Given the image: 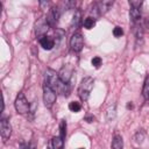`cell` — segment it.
<instances>
[{
	"mask_svg": "<svg viewBox=\"0 0 149 149\" xmlns=\"http://www.w3.org/2000/svg\"><path fill=\"white\" fill-rule=\"evenodd\" d=\"M113 6V1H107V0H104V1H98L93 5L92 9H94L95 12H98V15H101V14H105L106 12H108V9Z\"/></svg>",
	"mask_w": 149,
	"mask_h": 149,
	"instance_id": "cell-7",
	"label": "cell"
},
{
	"mask_svg": "<svg viewBox=\"0 0 149 149\" xmlns=\"http://www.w3.org/2000/svg\"><path fill=\"white\" fill-rule=\"evenodd\" d=\"M70 47L76 52H78V51H80L83 49V47H84V40H83V36L79 33H76V34H73L71 36Z\"/></svg>",
	"mask_w": 149,
	"mask_h": 149,
	"instance_id": "cell-6",
	"label": "cell"
},
{
	"mask_svg": "<svg viewBox=\"0 0 149 149\" xmlns=\"http://www.w3.org/2000/svg\"><path fill=\"white\" fill-rule=\"evenodd\" d=\"M48 28H49V24L45 22H40L38 24H36V29H35V33H36V36H45L47 31H48Z\"/></svg>",
	"mask_w": 149,
	"mask_h": 149,
	"instance_id": "cell-11",
	"label": "cell"
},
{
	"mask_svg": "<svg viewBox=\"0 0 149 149\" xmlns=\"http://www.w3.org/2000/svg\"><path fill=\"white\" fill-rule=\"evenodd\" d=\"M20 149H30V147H29V144H28V143H21Z\"/></svg>",
	"mask_w": 149,
	"mask_h": 149,
	"instance_id": "cell-24",
	"label": "cell"
},
{
	"mask_svg": "<svg viewBox=\"0 0 149 149\" xmlns=\"http://www.w3.org/2000/svg\"><path fill=\"white\" fill-rule=\"evenodd\" d=\"M15 108H16L17 113H20V114H26L30 111V106L22 92H20L15 99Z\"/></svg>",
	"mask_w": 149,
	"mask_h": 149,
	"instance_id": "cell-3",
	"label": "cell"
},
{
	"mask_svg": "<svg viewBox=\"0 0 149 149\" xmlns=\"http://www.w3.org/2000/svg\"><path fill=\"white\" fill-rule=\"evenodd\" d=\"M44 85L51 87L55 92L56 91H62L64 84L61 81L59 76L56 71L51 70V69H47L45 70V76H44Z\"/></svg>",
	"mask_w": 149,
	"mask_h": 149,
	"instance_id": "cell-1",
	"label": "cell"
},
{
	"mask_svg": "<svg viewBox=\"0 0 149 149\" xmlns=\"http://www.w3.org/2000/svg\"><path fill=\"white\" fill-rule=\"evenodd\" d=\"M93 120H94L93 116H87V118H86V121H87V122H92Z\"/></svg>",
	"mask_w": 149,
	"mask_h": 149,
	"instance_id": "cell-25",
	"label": "cell"
},
{
	"mask_svg": "<svg viewBox=\"0 0 149 149\" xmlns=\"http://www.w3.org/2000/svg\"><path fill=\"white\" fill-rule=\"evenodd\" d=\"M40 44L43 49L45 50H51L54 47H55V40L52 37H49V36H43V37H40Z\"/></svg>",
	"mask_w": 149,
	"mask_h": 149,
	"instance_id": "cell-10",
	"label": "cell"
},
{
	"mask_svg": "<svg viewBox=\"0 0 149 149\" xmlns=\"http://www.w3.org/2000/svg\"><path fill=\"white\" fill-rule=\"evenodd\" d=\"M93 84H94V80L92 77H85L81 79L79 87H78V95L83 101L88 99L90 93L93 88Z\"/></svg>",
	"mask_w": 149,
	"mask_h": 149,
	"instance_id": "cell-2",
	"label": "cell"
},
{
	"mask_svg": "<svg viewBox=\"0 0 149 149\" xmlns=\"http://www.w3.org/2000/svg\"><path fill=\"white\" fill-rule=\"evenodd\" d=\"M0 133H1V136L5 141L7 139H9V136L12 134V127H10L8 120L5 119V118H2L1 121H0Z\"/></svg>",
	"mask_w": 149,
	"mask_h": 149,
	"instance_id": "cell-8",
	"label": "cell"
},
{
	"mask_svg": "<svg viewBox=\"0 0 149 149\" xmlns=\"http://www.w3.org/2000/svg\"><path fill=\"white\" fill-rule=\"evenodd\" d=\"M113 35H114L115 37H121V36L123 35L122 28H121V27H115V28L113 29Z\"/></svg>",
	"mask_w": 149,
	"mask_h": 149,
	"instance_id": "cell-21",
	"label": "cell"
},
{
	"mask_svg": "<svg viewBox=\"0 0 149 149\" xmlns=\"http://www.w3.org/2000/svg\"><path fill=\"white\" fill-rule=\"evenodd\" d=\"M47 149H54V147H52V144L50 143V144H49V146L47 147Z\"/></svg>",
	"mask_w": 149,
	"mask_h": 149,
	"instance_id": "cell-26",
	"label": "cell"
},
{
	"mask_svg": "<svg viewBox=\"0 0 149 149\" xmlns=\"http://www.w3.org/2000/svg\"><path fill=\"white\" fill-rule=\"evenodd\" d=\"M143 137H144V134H143V133H140V132L135 135V140H136L137 143H141V142L143 141Z\"/></svg>",
	"mask_w": 149,
	"mask_h": 149,
	"instance_id": "cell-23",
	"label": "cell"
},
{
	"mask_svg": "<svg viewBox=\"0 0 149 149\" xmlns=\"http://www.w3.org/2000/svg\"><path fill=\"white\" fill-rule=\"evenodd\" d=\"M123 148V141L122 137L119 134H115L113 140H112V144H111V149H122Z\"/></svg>",
	"mask_w": 149,
	"mask_h": 149,
	"instance_id": "cell-12",
	"label": "cell"
},
{
	"mask_svg": "<svg viewBox=\"0 0 149 149\" xmlns=\"http://www.w3.org/2000/svg\"><path fill=\"white\" fill-rule=\"evenodd\" d=\"M54 149H63V139L61 136H54L51 140Z\"/></svg>",
	"mask_w": 149,
	"mask_h": 149,
	"instance_id": "cell-14",
	"label": "cell"
},
{
	"mask_svg": "<svg viewBox=\"0 0 149 149\" xmlns=\"http://www.w3.org/2000/svg\"><path fill=\"white\" fill-rule=\"evenodd\" d=\"M43 101H44L45 107L48 108H51L56 101V92L47 85L43 86Z\"/></svg>",
	"mask_w": 149,
	"mask_h": 149,
	"instance_id": "cell-4",
	"label": "cell"
},
{
	"mask_svg": "<svg viewBox=\"0 0 149 149\" xmlns=\"http://www.w3.org/2000/svg\"><path fill=\"white\" fill-rule=\"evenodd\" d=\"M142 95L146 100L149 99V74L144 79V84H143V88H142Z\"/></svg>",
	"mask_w": 149,
	"mask_h": 149,
	"instance_id": "cell-15",
	"label": "cell"
},
{
	"mask_svg": "<svg viewBox=\"0 0 149 149\" xmlns=\"http://www.w3.org/2000/svg\"><path fill=\"white\" fill-rule=\"evenodd\" d=\"M81 14H80V12L79 10H77L76 12V14L73 15V17H72V22H71V27H74V28H77L78 26H79V23H80V21H81Z\"/></svg>",
	"mask_w": 149,
	"mask_h": 149,
	"instance_id": "cell-16",
	"label": "cell"
},
{
	"mask_svg": "<svg viewBox=\"0 0 149 149\" xmlns=\"http://www.w3.org/2000/svg\"><path fill=\"white\" fill-rule=\"evenodd\" d=\"M101 62H102V61H101V58H100V57H98V56H97V57H93V58H92V61H91L92 65H93L94 68H97V69L101 65Z\"/></svg>",
	"mask_w": 149,
	"mask_h": 149,
	"instance_id": "cell-20",
	"label": "cell"
},
{
	"mask_svg": "<svg viewBox=\"0 0 149 149\" xmlns=\"http://www.w3.org/2000/svg\"><path fill=\"white\" fill-rule=\"evenodd\" d=\"M132 107H133V105H132V104H128V105H127V108H132Z\"/></svg>",
	"mask_w": 149,
	"mask_h": 149,
	"instance_id": "cell-27",
	"label": "cell"
},
{
	"mask_svg": "<svg viewBox=\"0 0 149 149\" xmlns=\"http://www.w3.org/2000/svg\"><path fill=\"white\" fill-rule=\"evenodd\" d=\"M94 24H95V20L92 19V17H86V19L83 21V26H84L86 29H91V28H93Z\"/></svg>",
	"mask_w": 149,
	"mask_h": 149,
	"instance_id": "cell-18",
	"label": "cell"
},
{
	"mask_svg": "<svg viewBox=\"0 0 149 149\" xmlns=\"http://www.w3.org/2000/svg\"><path fill=\"white\" fill-rule=\"evenodd\" d=\"M72 74H73V68H72L70 64L64 65V66L59 70V72H58L59 79H61V81H62L63 84H69V81H70Z\"/></svg>",
	"mask_w": 149,
	"mask_h": 149,
	"instance_id": "cell-5",
	"label": "cell"
},
{
	"mask_svg": "<svg viewBox=\"0 0 149 149\" xmlns=\"http://www.w3.org/2000/svg\"><path fill=\"white\" fill-rule=\"evenodd\" d=\"M69 109H70L71 112L78 113V112L81 109V105H80V102H78V101H71V102L69 104Z\"/></svg>",
	"mask_w": 149,
	"mask_h": 149,
	"instance_id": "cell-17",
	"label": "cell"
},
{
	"mask_svg": "<svg viewBox=\"0 0 149 149\" xmlns=\"http://www.w3.org/2000/svg\"><path fill=\"white\" fill-rule=\"evenodd\" d=\"M65 135H66V122L65 120H62L59 123V136L62 139H65Z\"/></svg>",
	"mask_w": 149,
	"mask_h": 149,
	"instance_id": "cell-19",
	"label": "cell"
},
{
	"mask_svg": "<svg viewBox=\"0 0 149 149\" xmlns=\"http://www.w3.org/2000/svg\"><path fill=\"white\" fill-rule=\"evenodd\" d=\"M129 17H130V20H132L134 23H136L137 21H140V19H141L140 9L130 7V10H129Z\"/></svg>",
	"mask_w": 149,
	"mask_h": 149,
	"instance_id": "cell-13",
	"label": "cell"
},
{
	"mask_svg": "<svg viewBox=\"0 0 149 149\" xmlns=\"http://www.w3.org/2000/svg\"><path fill=\"white\" fill-rule=\"evenodd\" d=\"M129 5H130V7H133V8L140 9V6L142 5V1H140V0H130V1H129Z\"/></svg>",
	"mask_w": 149,
	"mask_h": 149,
	"instance_id": "cell-22",
	"label": "cell"
},
{
	"mask_svg": "<svg viewBox=\"0 0 149 149\" xmlns=\"http://www.w3.org/2000/svg\"><path fill=\"white\" fill-rule=\"evenodd\" d=\"M58 17H59V9L57 7H52L47 17V23L49 24V27H54L58 22Z\"/></svg>",
	"mask_w": 149,
	"mask_h": 149,
	"instance_id": "cell-9",
	"label": "cell"
}]
</instances>
